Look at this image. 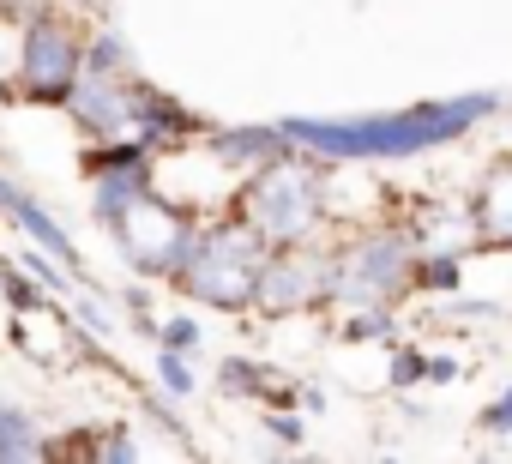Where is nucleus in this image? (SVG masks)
Here are the masks:
<instances>
[{
  "mask_svg": "<svg viewBox=\"0 0 512 464\" xmlns=\"http://www.w3.org/2000/svg\"><path fill=\"white\" fill-rule=\"evenodd\" d=\"M494 109V97H446V103H410L398 115H290L278 121V133L308 151V157H326V163H398V157H416V151H434V145H452L464 139L482 115Z\"/></svg>",
  "mask_w": 512,
  "mask_h": 464,
  "instance_id": "1",
  "label": "nucleus"
},
{
  "mask_svg": "<svg viewBox=\"0 0 512 464\" xmlns=\"http://www.w3.org/2000/svg\"><path fill=\"white\" fill-rule=\"evenodd\" d=\"M235 217L260 236L266 248H290V242H314V229L332 217L326 211V157L290 151L266 169L241 175L235 187Z\"/></svg>",
  "mask_w": 512,
  "mask_h": 464,
  "instance_id": "2",
  "label": "nucleus"
},
{
  "mask_svg": "<svg viewBox=\"0 0 512 464\" xmlns=\"http://www.w3.org/2000/svg\"><path fill=\"white\" fill-rule=\"evenodd\" d=\"M266 260V242L229 211L223 223H199L193 229V254L175 272V290L217 308V314H241L253 302V272Z\"/></svg>",
  "mask_w": 512,
  "mask_h": 464,
  "instance_id": "3",
  "label": "nucleus"
},
{
  "mask_svg": "<svg viewBox=\"0 0 512 464\" xmlns=\"http://www.w3.org/2000/svg\"><path fill=\"white\" fill-rule=\"evenodd\" d=\"M79 73H85V31L55 0H37L19 19V43H13V67H7L13 97H25L37 109H61Z\"/></svg>",
  "mask_w": 512,
  "mask_h": 464,
  "instance_id": "4",
  "label": "nucleus"
},
{
  "mask_svg": "<svg viewBox=\"0 0 512 464\" xmlns=\"http://www.w3.org/2000/svg\"><path fill=\"white\" fill-rule=\"evenodd\" d=\"M326 272H332V254L314 248V242H290V248H266L260 272H253V302L266 320H290V314H308L314 302H326Z\"/></svg>",
  "mask_w": 512,
  "mask_h": 464,
  "instance_id": "5",
  "label": "nucleus"
},
{
  "mask_svg": "<svg viewBox=\"0 0 512 464\" xmlns=\"http://www.w3.org/2000/svg\"><path fill=\"white\" fill-rule=\"evenodd\" d=\"M133 103H139V73H79L61 115L85 139H115L133 133Z\"/></svg>",
  "mask_w": 512,
  "mask_h": 464,
  "instance_id": "6",
  "label": "nucleus"
},
{
  "mask_svg": "<svg viewBox=\"0 0 512 464\" xmlns=\"http://www.w3.org/2000/svg\"><path fill=\"white\" fill-rule=\"evenodd\" d=\"M0 217H7L13 229H19V236L31 242V248H43V254H55L67 272H73V284H85V290H97L91 284V272H85V254H79V242L67 236V229H61V217L19 181V175H7V169H0Z\"/></svg>",
  "mask_w": 512,
  "mask_h": 464,
  "instance_id": "7",
  "label": "nucleus"
},
{
  "mask_svg": "<svg viewBox=\"0 0 512 464\" xmlns=\"http://www.w3.org/2000/svg\"><path fill=\"white\" fill-rule=\"evenodd\" d=\"M211 121L205 115H193L181 97H169V91H157V85H145L139 79V103H133V133L163 157V151H175V145H193L199 133H205Z\"/></svg>",
  "mask_w": 512,
  "mask_h": 464,
  "instance_id": "8",
  "label": "nucleus"
},
{
  "mask_svg": "<svg viewBox=\"0 0 512 464\" xmlns=\"http://www.w3.org/2000/svg\"><path fill=\"white\" fill-rule=\"evenodd\" d=\"M199 139H205L211 163H223L229 175H253V169H266V163H278V157L296 151V145L278 133V121H272V127H205Z\"/></svg>",
  "mask_w": 512,
  "mask_h": 464,
  "instance_id": "9",
  "label": "nucleus"
},
{
  "mask_svg": "<svg viewBox=\"0 0 512 464\" xmlns=\"http://www.w3.org/2000/svg\"><path fill=\"white\" fill-rule=\"evenodd\" d=\"M85 187H91V217H97L103 229H115L121 211H127L139 193L157 187V157H151V163H121V169H91Z\"/></svg>",
  "mask_w": 512,
  "mask_h": 464,
  "instance_id": "10",
  "label": "nucleus"
},
{
  "mask_svg": "<svg viewBox=\"0 0 512 464\" xmlns=\"http://www.w3.org/2000/svg\"><path fill=\"white\" fill-rule=\"evenodd\" d=\"M470 229H476V242H494V248L512 242V157L488 163V175L476 187V205H470Z\"/></svg>",
  "mask_w": 512,
  "mask_h": 464,
  "instance_id": "11",
  "label": "nucleus"
},
{
  "mask_svg": "<svg viewBox=\"0 0 512 464\" xmlns=\"http://www.w3.org/2000/svg\"><path fill=\"white\" fill-rule=\"evenodd\" d=\"M43 446H49V434H43V422L25 404H0V464L43 458Z\"/></svg>",
  "mask_w": 512,
  "mask_h": 464,
  "instance_id": "12",
  "label": "nucleus"
},
{
  "mask_svg": "<svg viewBox=\"0 0 512 464\" xmlns=\"http://www.w3.org/2000/svg\"><path fill=\"white\" fill-rule=\"evenodd\" d=\"M85 73H139V67H133V43H127L115 25L85 31Z\"/></svg>",
  "mask_w": 512,
  "mask_h": 464,
  "instance_id": "13",
  "label": "nucleus"
},
{
  "mask_svg": "<svg viewBox=\"0 0 512 464\" xmlns=\"http://www.w3.org/2000/svg\"><path fill=\"white\" fill-rule=\"evenodd\" d=\"M0 296H7V308H13V314H43V308H49L43 284H37L25 266H13V260L0 266Z\"/></svg>",
  "mask_w": 512,
  "mask_h": 464,
  "instance_id": "14",
  "label": "nucleus"
},
{
  "mask_svg": "<svg viewBox=\"0 0 512 464\" xmlns=\"http://www.w3.org/2000/svg\"><path fill=\"white\" fill-rule=\"evenodd\" d=\"M157 392L163 398H193L199 392V374H193V356H181V350H157Z\"/></svg>",
  "mask_w": 512,
  "mask_h": 464,
  "instance_id": "15",
  "label": "nucleus"
},
{
  "mask_svg": "<svg viewBox=\"0 0 512 464\" xmlns=\"http://www.w3.org/2000/svg\"><path fill=\"white\" fill-rule=\"evenodd\" d=\"M13 266H25V272H31V278L43 284V296H67V290H73V284H67L73 272H67V266H61L55 254H43V248H31V242H25V248L13 254Z\"/></svg>",
  "mask_w": 512,
  "mask_h": 464,
  "instance_id": "16",
  "label": "nucleus"
},
{
  "mask_svg": "<svg viewBox=\"0 0 512 464\" xmlns=\"http://www.w3.org/2000/svg\"><path fill=\"white\" fill-rule=\"evenodd\" d=\"M91 458L97 464H133L139 458V440L127 422H109V428H91Z\"/></svg>",
  "mask_w": 512,
  "mask_h": 464,
  "instance_id": "17",
  "label": "nucleus"
},
{
  "mask_svg": "<svg viewBox=\"0 0 512 464\" xmlns=\"http://www.w3.org/2000/svg\"><path fill=\"white\" fill-rule=\"evenodd\" d=\"M151 344H157V350H181V356H199L205 332H199V320H193V314H169V320H157Z\"/></svg>",
  "mask_w": 512,
  "mask_h": 464,
  "instance_id": "18",
  "label": "nucleus"
},
{
  "mask_svg": "<svg viewBox=\"0 0 512 464\" xmlns=\"http://www.w3.org/2000/svg\"><path fill=\"white\" fill-rule=\"evenodd\" d=\"M260 428H266L278 446H302V434H308V422H302L296 410H278V404L266 410V422H260Z\"/></svg>",
  "mask_w": 512,
  "mask_h": 464,
  "instance_id": "19",
  "label": "nucleus"
},
{
  "mask_svg": "<svg viewBox=\"0 0 512 464\" xmlns=\"http://www.w3.org/2000/svg\"><path fill=\"white\" fill-rule=\"evenodd\" d=\"M422 374H428V356L422 350H392V368H386L392 386H416Z\"/></svg>",
  "mask_w": 512,
  "mask_h": 464,
  "instance_id": "20",
  "label": "nucleus"
},
{
  "mask_svg": "<svg viewBox=\"0 0 512 464\" xmlns=\"http://www.w3.org/2000/svg\"><path fill=\"white\" fill-rule=\"evenodd\" d=\"M482 428H488V434H512V386L482 410Z\"/></svg>",
  "mask_w": 512,
  "mask_h": 464,
  "instance_id": "21",
  "label": "nucleus"
},
{
  "mask_svg": "<svg viewBox=\"0 0 512 464\" xmlns=\"http://www.w3.org/2000/svg\"><path fill=\"white\" fill-rule=\"evenodd\" d=\"M452 374H458V362H452V356H428V374H422V380H434V386H446Z\"/></svg>",
  "mask_w": 512,
  "mask_h": 464,
  "instance_id": "22",
  "label": "nucleus"
},
{
  "mask_svg": "<svg viewBox=\"0 0 512 464\" xmlns=\"http://www.w3.org/2000/svg\"><path fill=\"white\" fill-rule=\"evenodd\" d=\"M31 7H37V0H0V13H7V19H25Z\"/></svg>",
  "mask_w": 512,
  "mask_h": 464,
  "instance_id": "23",
  "label": "nucleus"
},
{
  "mask_svg": "<svg viewBox=\"0 0 512 464\" xmlns=\"http://www.w3.org/2000/svg\"><path fill=\"white\" fill-rule=\"evenodd\" d=\"M7 67H13V55H7V49H0V91H7Z\"/></svg>",
  "mask_w": 512,
  "mask_h": 464,
  "instance_id": "24",
  "label": "nucleus"
},
{
  "mask_svg": "<svg viewBox=\"0 0 512 464\" xmlns=\"http://www.w3.org/2000/svg\"><path fill=\"white\" fill-rule=\"evenodd\" d=\"M73 7H85V0H73Z\"/></svg>",
  "mask_w": 512,
  "mask_h": 464,
  "instance_id": "25",
  "label": "nucleus"
}]
</instances>
